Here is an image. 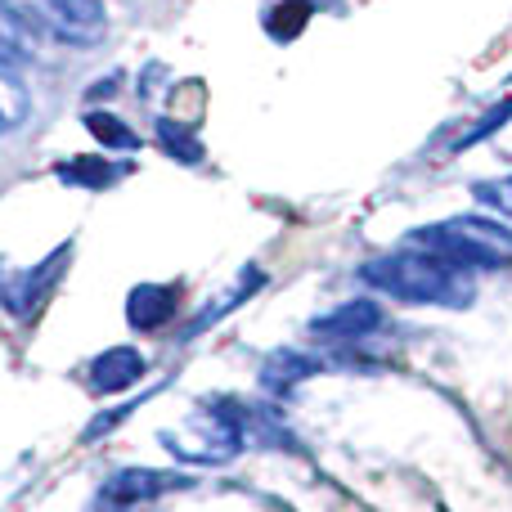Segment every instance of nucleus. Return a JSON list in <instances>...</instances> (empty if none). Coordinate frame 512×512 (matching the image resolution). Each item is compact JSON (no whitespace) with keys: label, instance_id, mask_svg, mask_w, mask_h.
Returning a JSON list of instances; mask_svg holds the SVG:
<instances>
[{"label":"nucleus","instance_id":"f257e3e1","mask_svg":"<svg viewBox=\"0 0 512 512\" xmlns=\"http://www.w3.org/2000/svg\"><path fill=\"white\" fill-rule=\"evenodd\" d=\"M364 283H373L378 292L396 301H409V306H445V310H463L477 288H472V274L459 270V265L441 261L432 252H387L378 261L364 265Z\"/></svg>","mask_w":512,"mask_h":512},{"label":"nucleus","instance_id":"f03ea898","mask_svg":"<svg viewBox=\"0 0 512 512\" xmlns=\"http://www.w3.org/2000/svg\"><path fill=\"white\" fill-rule=\"evenodd\" d=\"M409 248L432 252L441 261L459 265V270H499L512 261V230L486 221V216H454V221H436L409 234Z\"/></svg>","mask_w":512,"mask_h":512},{"label":"nucleus","instance_id":"7ed1b4c3","mask_svg":"<svg viewBox=\"0 0 512 512\" xmlns=\"http://www.w3.org/2000/svg\"><path fill=\"white\" fill-rule=\"evenodd\" d=\"M23 32L50 36L59 45H95L108 32V14L99 0H0Z\"/></svg>","mask_w":512,"mask_h":512},{"label":"nucleus","instance_id":"20e7f679","mask_svg":"<svg viewBox=\"0 0 512 512\" xmlns=\"http://www.w3.org/2000/svg\"><path fill=\"white\" fill-rule=\"evenodd\" d=\"M162 441L180 454V459H203V463H221L230 454H239L243 445V418L234 400H207L203 414H194L189 423L162 432Z\"/></svg>","mask_w":512,"mask_h":512},{"label":"nucleus","instance_id":"39448f33","mask_svg":"<svg viewBox=\"0 0 512 512\" xmlns=\"http://www.w3.org/2000/svg\"><path fill=\"white\" fill-rule=\"evenodd\" d=\"M144 355L135 351V346H108V351H99L95 360H90V391H99V396H113V391H126L135 387V382L144 378Z\"/></svg>","mask_w":512,"mask_h":512},{"label":"nucleus","instance_id":"423d86ee","mask_svg":"<svg viewBox=\"0 0 512 512\" xmlns=\"http://www.w3.org/2000/svg\"><path fill=\"white\" fill-rule=\"evenodd\" d=\"M176 486H189V477H171V472H153V468H131V472H117L113 481L104 486L99 504L104 508H126V504H140V499L153 495H167Z\"/></svg>","mask_w":512,"mask_h":512},{"label":"nucleus","instance_id":"0eeeda50","mask_svg":"<svg viewBox=\"0 0 512 512\" xmlns=\"http://www.w3.org/2000/svg\"><path fill=\"white\" fill-rule=\"evenodd\" d=\"M171 315H176V288L140 283V288H131V297H126V319H131V328H140V333L162 328Z\"/></svg>","mask_w":512,"mask_h":512},{"label":"nucleus","instance_id":"6e6552de","mask_svg":"<svg viewBox=\"0 0 512 512\" xmlns=\"http://www.w3.org/2000/svg\"><path fill=\"white\" fill-rule=\"evenodd\" d=\"M68 256V252H63ZM63 256L59 261H41L36 270H27V274H18L14 283H5V306H9V315H32L36 310V301L45 297V288H54V279H59V265H63Z\"/></svg>","mask_w":512,"mask_h":512},{"label":"nucleus","instance_id":"1a4fd4ad","mask_svg":"<svg viewBox=\"0 0 512 512\" xmlns=\"http://www.w3.org/2000/svg\"><path fill=\"white\" fill-rule=\"evenodd\" d=\"M382 324V310L373 301H351V306H337L333 315H319L310 324V333H328V337H360L373 333Z\"/></svg>","mask_w":512,"mask_h":512},{"label":"nucleus","instance_id":"9d476101","mask_svg":"<svg viewBox=\"0 0 512 512\" xmlns=\"http://www.w3.org/2000/svg\"><path fill=\"white\" fill-rule=\"evenodd\" d=\"M32 63V54H27V41H23V27L14 23V18L0 9V77H14Z\"/></svg>","mask_w":512,"mask_h":512},{"label":"nucleus","instance_id":"9b49d317","mask_svg":"<svg viewBox=\"0 0 512 512\" xmlns=\"http://www.w3.org/2000/svg\"><path fill=\"white\" fill-rule=\"evenodd\" d=\"M158 149H167L176 162H203V144H198V131L167 122V117H158Z\"/></svg>","mask_w":512,"mask_h":512},{"label":"nucleus","instance_id":"f8f14e48","mask_svg":"<svg viewBox=\"0 0 512 512\" xmlns=\"http://www.w3.org/2000/svg\"><path fill=\"white\" fill-rule=\"evenodd\" d=\"M117 176H122V167H113V162H104V158H81V162H68V167H63V180L90 185V189H108Z\"/></svg>","mask_w":512,"mask_h":512},{"label":"nucleus","instance_id":"ddd939ff","mask_svg":"<svg viewBox=\"0 0 512 512\" xmlns=\"http://www.w3.org/2000/svg\"><path fill=\"white\" fill-rule=\"evenodd\" d=\"M27 117V95L14 77H0V135L18 131Z\"/></svg>","mask_w":512,"mask_h":512},{"label":"nucleus","instance_id":"4468645a","mask_svg":"<svg viewBox=\"0 0 512 512\" xmlns=\"http://www.w3.org/2000/svg\"><path fill=\"white\" fill-rule=\"evenodd\" d=\"M472 198H477V203H486L490 212H499V216H508V221H512V176L477 180V185H472Z\"/></svg>","mask_w":512,"mask_h":512},{"label":"nucleus","instance_id":"2eb2a0df","mask_svg":"<svg viewBox=\"0 0 512 512\" xmlns=\"http://www.w3.org/2000/svg\"><path fill=\"white\" fill-rule=\"evenodd\" d=\"M86 126L95 131V140H104V144H117V149H135V135H131V126H122L117 117H108V113H86Z\"/></svg>","mask_w":512,"mask_h":512},{"label":"nucleus","instance_id":"dca6fc26","mask_svg":"<svg viewBox=\"0 0 512 512\" xmlns=\"http://www.w3.org/2000/svg\"><path fill=\"white\" fill-rule=\"evenodd\" d=\"M508 117H512V99H508V104H499L490 117H481V122L459 140V149H468V144H477V140H486V135H495V126H499V122H508Z\"/></svg>","mask_w":512,"mask_h":512}]
</instances>
